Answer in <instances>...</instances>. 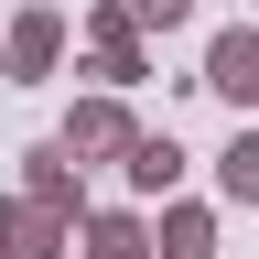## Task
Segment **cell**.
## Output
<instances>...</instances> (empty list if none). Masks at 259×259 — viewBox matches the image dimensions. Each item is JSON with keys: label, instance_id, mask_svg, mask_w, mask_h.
I'll return each mask as SVG.
<instances>
[{"label": "cell", "instance_id": "6da1fadb", "mask_svg": "<svg viewBox=\"0 0 259 259\" xmlns=\"http://www.w3.org/2000/svg\"><path fill=\"white\" fill-rule=\"evenodd\" d=\"M76 44H87V65H97V87H141V76H151V32L130 22L119 0L76 11Z\"/></svg>", "mask_w": 259, "mask_h": 259}, {"label": "cell", "instance_id": "7a4b0ae2", "mask_svg": "<svg viewBox=\"0 0 259 259\" xmlns=\"http://www.w3.org/2000/svg\"><path fill=\"white\" fill-rule=\"evenodd\" d=\"M65 44H76V22H65L54 0H32V11H11V32H0V76H11V87H44L65 65Z\"/></svg>", "mask_w": 259, "mask_h": 259}, {"label": "cell", "instance_id": "3957f363", "mask_svg": "<svg viewBox=\"0 0 259 259\" xmlns=\"http://www.w3.org/2000/svg\"><path fill=\"white\" fill-rule=\"evenodd\" d=\"M76 184H87V162L65 151V141H32V151H22V205H32V216H65V227H76V216H87Z\"/></svg>", "mask_w": 259, "mask_h": 259}, {"label": "cell", "instance_id": "277c9868", "mask_svg": "<svg viewBox=\"0 0 259 259\" xmlns=\"http://www.w3.org/2000/svg\"><path fill=\"white\" fill-rule=\"evenodd\" d=\"M130 130H141V119L119 108V87H97V97H76V119H65L54 141L76 151V162H119V151H130Z\"/></svg>", "mask_w": 259, "mask_h": 259}, {"label": "cell", "instance_id": "5b68a950", "mask_svg": "<svg viewBox=\"0 0 259 259\" xmlns=\"http://www.w3.org/2000/svg\"><path fill=\"white\" fill-rule=\"evenodd\" d=\"M194 87H216L227 108H259V22H227L205 44V76H194Z\"/></svg>", "mask_w": 259, "mask_h": 259}, {"label": "cell", "instance_id": "8992f818", "mask_svg": "<svg viewBox=\"0 0 259 259\" xmlns=\"http://www.w3.org/2000/svg\"><path fill=\"white\" fill-rule=\"evenodd\" d=\"M141 238H151V259H216V216L162 194V216H141Z\"/></svg>", "mask_w": 259, "mask_h": 259}, {"label": "cell", "instance_id": "52a82bcc", "mask_svg": "<svg viewBox=\"0 0 259 259\" xmlns=\"http://www.w3.org/2000/svg\"><path fill=\"white\" fill-rule=\"evenodd\" d=\"M119 173H130V194H173L184 184V141H173V130H130Z\"/></svg>", "mask_w": 259, "mask_h": 259}, {"label": "cell", "instance_id": "ba28073f", "mask_svg": "<svg viewBox=\"0 0 259 259\" xmlns=\"http://www.w3.org/2000/svg\"><path fill=\"white\" fill-rule=\"evenodd\" d=\"M76 227H87V248H76V259H151V238H141V216H130V205L76 216Z\"/></svg>", "mask_w": 259, "mask_h": 259}, {"label": "cell", "instance_id": "9c48e42d", "mask_svg": "<svg viewBox=\"0 0 259 259\" xmlns=\"http://www.w3.org/2000/svg\"><path fill=\"white\" fill-rule=\"evenodd\" d=\"M216 184L238 194V205H259V130H238V141L216 151Z\"/></svg>", "mask_w": 259, "mask_h": 259}, {"label": "cell", "instance_id": "30bf717a", "mask_svg": "<svg viewBox=\"0 0 259 259\" xmlns=\"http://www.w3.org/2000/svg\"><path fill=\"white\" fill-rule=\"evenodd\" d=\"M119 11L141 22V32H173V22H194V0H119Z\"/></svg>", "mask_w": 259, "mask_h": 259}, {"label": "cell", "instance_id": "8fae6325", "mask_svg": "<svg viewBox=\"0 0 259 259\" xmlns=\"http://www.w3.org/2000/svg\"><path fill=\"white\" fill-rule=\"evenodd\" d=\"M11 227H22V205H11V194H0V259H22V248H11Z\"/></svg>", "mask_w": 259, "mask_h": 259}]
</instances>
